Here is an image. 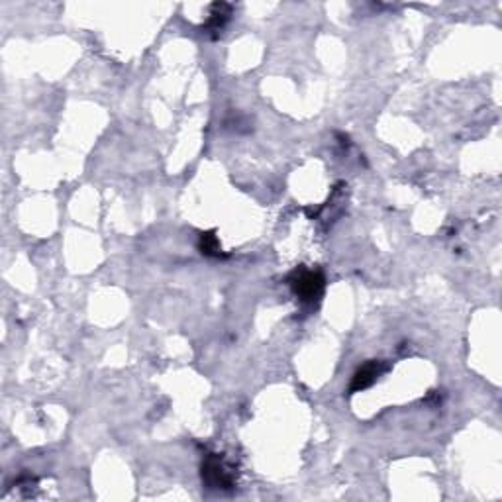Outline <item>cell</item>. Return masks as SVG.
Masks as SVG:
<instances>
[{
  "instance_id": "2",
  "label": "cell",
  "mask_w": 502,
  "mask_h": 502,
  "mask_svg": "<svg viewBox=\"0 0 502 502\" xmlns=\"http://www.w3.org/2000/svg\"><path fill=\"white\" fill-rule=\"evenodd\" d=\"M202 481L209 485L210 489H230L232 487V477L224 469L218 457L210 455L202 465Z\"/></svg>"
},
{
  "instance_id": "1",
  "label": "cell",
  "mask_w": 502,
  "mask_h": 502,
  "mask_svg": "<svg viewBox=\"0 0 502 502\" xmlns=\"http://www.w3.org/2000/svg\"><path fill=\"white\" fill-rule=\"evenodd\" d=\"M291 287H293L294 294L302 300V302H314L322 296L324 291V277L318 271L310 269H296L291 275Z\"/></svg>"
},
{
  "instance_id": "5",
  "label": "cell",
  "mask_w": 502,
  "mask_h": 502,
  "mask_svg": "<svg viewBox=\"0 0 502 502\" xmlns=\"http://www.w3.org/2000/svg\"><path fill=\"white\" fill-rule=\"evenodd\" d=\"M200 247H202V253H206V255H216L218 244H216L214 233H202V238H200Z\"/></svg>"
},
{
  "instance_id": "3",
  "label": "cell",
  "mask_w": 502,
  "mask_h": 502,
  "mask_svg": "<svg viewBox=\"0 0 502 502\" xmlns=\"http://www.w3.org/2000/svg\"><path fill=\"white\" fill-rule=\"evenodd\" d=\"M380 371H383V367H380L379 361H369V363H365V365L356 373V377H354V383H351L349 391L351 392L363 391V389L371 387V385L377 380V377L380 375Z\"/></svg>"
},
{
  "instance_id": "4",
  "label": "cell",
  "mask_w": 502,
  "mask_h": 502,
  "mask_svg": "<svg viewBox=\"0 0 502 502\" xmlns=\"http://www.w3.org/2000/svg\"><path fill=\"white\" fill-rule=\"evenodd\" d=\"M230 14H232V6H230V4H214V6H212V12H210L206 30H212V32L222 30L224 24L228 22Z\"/></svg>"
}]
</instances>
